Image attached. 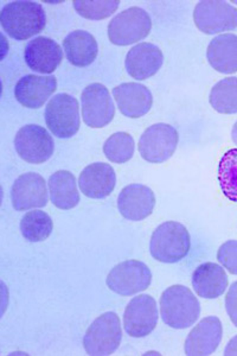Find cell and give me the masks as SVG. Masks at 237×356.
<instances>
[{
    "label": "cell",
    "instance_id": "4fadbf2b",
    "mask_svg": "<svg viewBox=\"0 0 237 356\" xmlns=\"http://www.w3.org/2000/svg\"><path fill=\"white\" fill-rule=\"evenodd\" d=\"M11 202L17 211L45 207L48 188L44 178L36 172L20 175L11 188Z\"/></svg>",
    "mask_w": 237,
    "mask_h": 356
},
{
    "label": "cell",
    "instance_id": "1f68e13d",
    "mask_svg": "<svg viewBox=\"0 0 237 356\" xmlns=\"http://www.w3.org/2000/svg\"><path fill=\"white\" fill-rule=\"evenodd\" d=\"M224 355L235 356L237 355V335L234 336L229 341V343L225 347Z\"/></svg>",
    "mask_w": 237,
    "mask_h": 356
},
{
    "label": "cell",
    "instance_id": "5b68a950",
    "mask_svg": "<svg viewBox=\"0 0 237 356\" xmlns=\"http://www.w3.org/2000/svg\"><path fill=\"white\" fill-rule=\"evenodd\" d=\"M122 340L119 316L106 312L94 321L83 337V347L89 355H112L117 352Z\"/></svg>",
    "mask_w": 237,
    "mask_h": 356
},
{
    "label": "cell",
    "instance_id": "2e32d148",
    "mask_svg": "<svg viewBox=\"0 0 237 356\" xmlns=\"http://www.w3.org/2000/svg\"><path fill=\"white\" fill-rule=\"evenodd\" d=\"M28 68L38 74H53L63 60L60 45L48 37H36L24 50Z\"/></svg>",
    "mask_w": 237,
    "mask_h": 356
},
{
    "label": "cell",
    "instance_id": "d6986e66",
    "mask_svg": "<svg viewBox=\"0 0 237 356\" xmlns=\"http://www.w3.org/2000/svg\"><path fill=\"white\" fill-rule=\"evenodd\" d=\"M117 186V175L107 163H92L85 166L79 177L80 191L89 199H105Z\"/></svg>",
    "mask_w": 237,
    "mask_h": 356
},
{
    "label": "cell",
    "instance_id": "e0dca14e",
    "mask_svg": "<svg viewBox=\"0 0 237 356\" xmlns=\"http://www.w3.org/2000/svg\"><path fill=\"white\" fill-rule=\"evenodd\" d=\"M56 89L57 80L54 75H26L17 82L15 97L20 105L37 110L44 106Z\"/></svg>",
    "mask_w": 237,
    "mask_h": 356
},
{
    "label": "cell",
    "instance_id": "52a82bcc",
    "mask_svg": "<svg viewBox=\"0 0 237 356\" xmlns=\"http://www.w3.org/2000/svg\"><path fill=\"white\" fill-rule=\"evenodd\" d=\"M106 283L113 292L129 297L149 289L152 283V272L140 260H126L113 267Z\"/></svg>",
    "mask_w": 237,
    "mask_h": 356
},
{
    "label": "cell",
    "instance_id": "7a4b0ae2",
    "mask_svg": "<svg viewBox=\"0 0 237 356\" xmlns=\"http://www.w3.org/2000/svg\"><path fill=\"white\" fill-rule=\"evenodd\" d=\"M161 314L163 322L171 328H190L199 318L201 304L189 288L173 285L161 295Z\"/></svg>",
    "mask_w": 237,
    "mask_h": 356
},
{
    "label": "cell",
    "instance_id": "8992f818",
    "mask_svg": "<svg viewBox=\"0 0 237 356\" xmlns=\"http://www.w3.org/2000/svg\"><path fill=\"white\" fill-rule=\"evenodd\" d=\"M151 29V17L144 8H129L114 17L109 23V41L119 47L134 44L149 36Z\"/></svg>",
    "mask_w": 237,
    "mask_h": 356
},
{
    "label": "cell",
    "instance_id": "d4e9b609",
    "mask_svg": "<svg viewBox=\"0 0 237 356\" xmlns=\"http://www.w3.org/2000/svg\"><path fill=\"white\" fill-rule=\"evenodd\" d=\"M54 229V223L48 213L31 211L26 213L20 221V232L30 243H40L48 239Z\"/></svg>",
    "mask_w": 237,
    "mask_h": 356
},
{
    "label": "cell",
    "instance_id": "7402d4cb",
    "mask_svg": "<svg viewBox=\"0 0 237 356\" xmlns=\"http://www.w3.org/2000/svg\"><path fill=\"white\" fill-rule=\"evenodd\" d=\"M209 65L221 74L237 72V36L224 33L213 38L206 49Z\"/></svg>",
    "mask_w": 237,
    "mask_h": 356
},
{
    "label": "cell",
    "instance_id": "7c38bea8",
    "mask_svg": "<svg viewBox=\"0 0 237 356\" xmlns=\"http://www.w3.org/2000/svg\"><path fill=\"white\" fill-rule=\"evenodd\" d=\"M157 303L149 295L134 297L126 307L124 329L131 337L140 339L149 335L158 323Z\"/></svg>",
    "mask_w": 237,
    "mask_h": 356
},
{
    "label": "cell",
    "instance_id": "3957f363",
    "mask_svg": "<svg viewBox=\"0 0 237 356\" xmlns=\"http://www.w3.org/2000/svg\"><path fill=\"white\" fill-rule=\"evenodd\" d=\"M190 233L177 221H166L153 232L149 252L154 259L163 264H176L189 254Z\"/></svg>",
    "mask_w": 237,
    "mask_h": 356
},
{
    "label": "cell",
    "instance_id": "9c48e42d",
    "mask_svg": "<svg viewBox=\"0 0 237 356\" xmlns=\"http://www.w3.org/2000/svg\"><path fill=\"white\" fill-rule=\"evenodd\" d=\"M178 131L164 122L154 124L146 129L139 140V152L149 163H164L172 157L177 149Z\"/></svg>",
    "mask_w": 237,
    "mask_h": 356
},
{
    "label": "cell",
    "instance_id": "83f0119b",
    "mask_svg": "<svg viewBox=\"0 0 237 356\" xmlns=\"http://www.w3.org/2000/svg\"><path fill=\"white\" fill-rule=\"evenodd\" d=\"M136 151L134 139L126 132L112 134L104 144V154L111 162L124 164L132 159Z\"/></svg>",
    "mask_w": 237,
    "mask_h": 356
},
{
    "label": "cell",
    "instance_id": "5bb4252c",
    "mask_svg": "<svg viewBox=\"0 0 237 356\" xmlns=\"http://www.w3.org/2000/svg\"><path fill=\"white\" fill-rule=\"evenodd\" d=\"M223 336L222 322L216 316H209L190 332L185 340V354L189 356H208L216 352Z\"/></svg>",
    "mask_w": 237,
    "mask_h": 356
},
{
    "label": "cell",
    "instance_id": "ffe728a7",
    "mask_svg": "<svg viewBox=\"0 0 237 356\" xmlns=\"http://www.w3.org/2000/svg\"><path fill=\"white\" fill-rule=\"evenodd\" d=\"M164 55L157 45L142 42L134 45L126 56V70L136 80H146L159 72Z\"/></svg>",
    "mask_w": 237,
    "mask_h": 356
},
{
    "label": "cell",
    "instance_id": "4dcf8cb0",
    "mask_svg": "<svg viewBox=\"0 0 237 356\" xmlns=\"http://www.w3.org/2000/svg\"><path fill=\"white\" fill-rule=\"evenodd\" d=\"M225 309L234 325L237 327V282L231 284L225 296Z\"/></svg>",
    "mask_w": 237,
    "mask_h": 356
},
{
    "label": "cell",
    "instance_id": "484cf974",
    "mask_svg": "<svg viewBox=\"0 0 237 356\" xmlns=\"http://www.w3.org/2000/svg\"><path fill=\"white\" fill-rule=\"evenodd\" d=\"M210 105L221 114L237 113V77H225L211 89Z\"/></svg>",
    "mask_w": 237,
    "mask_h": 356
},
{
    "label": "cell",
    "instance_id": "30bf717a",
    "mask_svg": "<svg viewBox=\"0 0 237 356\" xmlns=\"http://www.w3.org/2000/svg\"><path fill=\"white\" fill-rule=\"evenodd\" d=\"M17 154L30 164H42L51 158L55 142L48 130L40 125H25L17 132L15 138Z\"/></svg>",
    "mask_w": 237,
    "mask_h": 356
},
{
    "label": "cell",
    "instance_id": "6da1fadb",
    "mask_svg": "<svg viewBox=\"0 0 237 356\" xmlns=\"http://www.w3.org/2000/svg\"><path fill=\"white\" fill-rule=\"evenodd\" d=\"M0 24L13 40L26 41L44 30L47 15L36 1H13L1 8Z\"/></svg>",
    "mask_w": 237,
    "mask_h": 356
},
{
    "label": "cell",
    "instance_id": "f1b7e54d",
    "mask_svg": "<svg viewBox=\"0 0 237 356\" xmlns=\"http://www.w3.org/2000/svg\"><path fill=\"white\" fill-rule=\"evenodd\" d=\"M119 1H73L74 8L81 17L89 21H102L117 11Z\"/></svg>",
    "mask_w": 237,
    "mask_h": 356
},
{
    "label": "cell",
    "instance_id": "f546056e",
    "mask_svg": "<svg viewBox=\"0 0 237 356\" xmlns=\"http://www.w3.org/2000/svg\"><path fill=\"white\" fill-rule=\"evenodd\" d=\"M218 260L229 273L237 275V240H229L218 248Z\"/></svg>",
    "mask_w": 237,
    "mask_h": 356
},
{
    "label": "cell",
    "instance_id": "ac0fdd59",
    "mask_svg": "<svg viewBox=\"0 0 237 356\" xmlns=\"http://www.w3.org/2000/svg\"><path fill=\"white\" fill-rule=\"evenodd\" d=\"M114 100L125 117L138 119L149 113L153 105L151 90L141 83H121L113 89Z\"/></svg>",
    "mask_w": 237,
    "mask_h": 356
},
{
    "label": "cell",
    "instance_id": "ba28073f",
    "mask_svg": "<svg viewBox=\"0 0 237 356\" xmlns=\"http://www.w3.org/2000/svg\"><path fill=\"white\" fill-rule=\"evenodd\" d=\"M193 21L206 35L231 31L237 28V8L222 0H204L196 5Z\"/></svg>",
    "mask_w": 237,
    "mask_h": 356
},
{
    "label": "cell",
    "instance_id": "d6a6232c",
    "mask_svg": "<svg viewBox=\"0 0 237 356\" xmlns=\"http://www.w3.org/2000/svg\"><path fill=\"white\" fill-rule=\"evenodd\" d=\"M231 139H233L234 144L237 145V122L234 124L233 130H231Z\"/></svg>",
    "mask_w": 237,
    "mask_h": 356
},
{
    "label": "cell",
    "instance_id": "9a60e30c",
    "mask_svg": "<svg viewBox=\"0 0 237 356\" xmlns=\"http://www.w3.org/2000/svg\"><path fill=\"white\" fill-rule=\"evenodd\" d=\"M156 207V195L149 186L129 184L120 191L117 208L129 221H142L152 214Z\"/></svg>",
    "mask_w": 237,
    "mask_h": 356
},
{
    "label": "cell",
    "instance_id": "277c9868",
    "mask_svg": "<svg viewBox=\"0 0 237 356\" xmlns=\"http://www.w3.org/2000/svg\"><path fill=\"white\" fill-rule=\"evenodd\" d=\"M48 130L60 139L74 137L80 130V105L76 97L67 93L50 99L44 112Z\"/></svg>",
    "mask_w": 237,
    "mask_h": 356
},
{
    "label": "cell",
    "instance_id": "603a6c76",
    "mask_svg": "<svg viewBox=\"0 0 237 356\" xmlns=\"http://www.w3.org/2000/svg\"><path fill=\"white\" fill-rule=\"evenodd\" d=\"M63 48L67 60L80 68L92 65L99 54V45L95 37L85 30H76L69 33L63 41Z\"/></svg>",
    "mask_w": 237,
    "mask_h": 356
},
{
    "label": "cell",
    "instance_id": "44dd1931",
    "mask_svg": "<svg viewBox=\"0 0 237 356\" xmlns=\"http://www.w3.org/2000/svg\"><path fill=\"white\" fill-rule=\"evenodd\" d=\"M191 282L195 292L205 300L221 297L228 288V275L218 264H202L193 272Z\"/></svg>",
    "mask_w": 237,
    "mask_h": 356
},
{
    "label": "cell",
    "instance_id": "cb8c5ba5",
    "mask_svg": "<svg viewBox=\"0 0 237 356\" xmlns=\"http://www.w3.org/2000/svg\"><path fill=\"white\" fill-rule=\"evenodd\" d=\"M48 186L50 200L58 209L70 211L80 203L76 178L70 171H56L49 178Z\"/></svg>",
    "mask_w": 237,
    "mask_h": 356
},
{
    "label": "cell",
    "instance_id": "4316f807",
    "mask_svg": "<svg viewBox=\"0 0 237 356\" xmlns=\"http://www.w3.org/2000/svg\"><path fill=\"white\" fill-rule=\"evenodd\" d=\"M218 177L225 197L237 202V147L223 154L218 163Z\"/></svg>",
    "mask_w": 237,
    "mask_h": 356
},
{
    "label": "cell",
    "instance_id": "8fae6325",
    "mask_svg": "<svg viewBox=\"0 0 237 356\" xmlns=\"http://www.w3.org/2000/svg\"><path fill=\"white\" fill-rule=\"evenodd\" d=\"M81 104L83 122L89 127L102 129L113 122L115 106L105 86L101 83L87 86L81 95Z\"/></svg>",
    "mask_w": 237,
    "mask_h": 356
}]
</instances>
